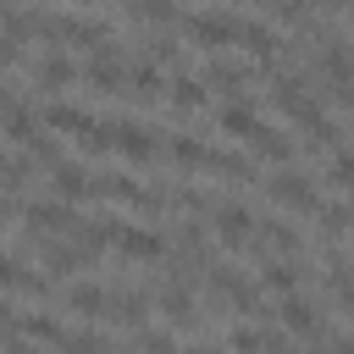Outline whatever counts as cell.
<instances>
[{
	"label": "cell",
	"instance_id": "4dcf8cb0",
	"mask_svg": "<svg viewBox=\"0 0 354 354\" xmlns=\"http://www.w3.org/2000/svg\"><path fill=\"white\" fill-rule=\"evenodd\" d=\"M17 293H28V299H50V277L22 266V271H17Z\"/></svg>",
	"mask_w": 354,
	"mask_h": 354
},
{
	"label": "cell",
	"instance_id": "e0dca14e",
	"mask_svg": "<svg viewBox=\"0 0 354 354\" xmlns=\"http://www.w3.org/2000/svg\"><path fill=\"white\" fill-rule=\"evenodd\" d=\"M205 171H221L227 183H254V160L249 155H232V149H210L205 155Z\"/></svg>",
	"mask_w": 354,
	"mask_h": 354
},
{
	"label": "cell",
	"instance_id": "ba28073f",
	"mask_svg": "<svg viewBox=\"0 0 354 354\" xmlns=\"http://www.w3.org/2000/svg\"><path fill=\"white\" fill-rule=\"evenodd\" d=\"M249 66H238V61H227L221 50L205 61V88H221V94H232V100H249Z\"/></svg>",
	"mask_w": 354,
	"mask_h": 354
},
{
	"label": "cell",
	"instance_id": "d6986e66",
	"mask_svg": "<svg viewBox=\"0 0 354 354\" xmlns=\"http://www.w3.org/2000/svg\"><path fill=\"white\" fill-rule=\"evenodd\" d=\"M254 243H271V249H282V254H299V249H304L299 227H288V221H277V216L254 227Z\"/></svg>",
	"mask_w": 354,
	"mask_h": 354
},
{
	"label": "cell",
	"instance_id": "52a82bcc",
	"mask_svg": "<svg viewBox=\"0 0 354 354\" xmlns=\"http://www.w3.org/2000/svg\"><path fill=\"white\" fill-rule=\"evenodd\" d=\"M238 44H243L249 61H260L266 72H277V50H282L277 28H266V22H238Z\"/></svg>",
	"mask_w": 354,
	"mask_h": 354
},
{
	"label": "cell",
	"instance_id": "484cf974",
	"mask_svg": "<svg viewBox=\"0 0 354 354\" xmlns=\"http://www.w3.org/2000/svg\"><path fill=\"white\" fill-rule=\"evenodd\" d=\"M326 183L332 188H343V194H354V149H332V160H326Z\"/></svg>",
	"mask_w": 354,
	"mask_h": 354
},
{
	"label": "cell",
	"instance_id": "e575fe53",
	"mask_svg": "<svg viewBox=\"0 0 354 354\" xmlns=\"http://www.w3.org/2000/svg\"><path fill=\"white\" fill-rule=\"evenodd\" d=\"M17 216V199H11V188H0V227Z\"/></svg>",
	"mask_w": 354,
	"mask_h": 354
},
{
	"label": "cell",
	"instance_id": "ac0fdd59",
	"mask_svg": "<svg viewBox=\"0 0 354 354\" xmlns=\"http://www.w3.org/2000/svg\"><path fill=\"white\" fill-rule=\"evenodd\" d=\"M160 315H166L171 326H188V321L199 315V310H194V293H188V282H177V277H171V288L160 293Z\"/></svg>",
	"mask_w": 354,
	"mask_h": 354
},
{
	"label": "cell",
	"instance_id": "277c9868",
	"mask_svg": "<svg viewBox=\"0 0 354 354\" xmlns=\"http://www.w3.org/2000/svg\"><path fill=\"white\" fill-rule=\"evenodd\" d=\"M266 194H271V205H282V210H293V216H315V210H321V188H315L304 171H293V166H282V171L266 183Z\"/></svg>",
	"mask_w": 354,
	"mask_h": 354
},
{
	"label": "cell",
	"instance_id": "30bf717a",
	"mask_svg": "<svg viewBox=\"0 0 354 354\" xmlns=\"http://www.w3.org/2000/svg\"><path fill=\"white\" fill-rule=\"evenodd\" d=\"M72 77H77V66H72L61 50H50L44 61H33V88H39V94H61Z\"/></svg>",
	"mask_w": 354,
	"mask_h": 354
},
{
	"label": "cell",
	"instance_id": "8fae6325",
	"mask_svg": "<svg viewBox=\"0 0 354 354\" xmlns=\"http://www.w3.org/2000/svg\"><path fill=\"white\" fill-rule=\"evenodd\" d=\"M282 326H288V332H299V337H326L321 310H315L310 299H299V293H288V299H282Z\"/></svg>",
	"mask_w": 354,
	"mask_h": 354
},
{
	"label": "cell",
	"instance_id": "9a60e30c",
	"mask_svg": "<svg viewBox=\"0 0 354 354\" xmlns=\"http://www.w3.org/2000/svg\"><path fill=\"white\" fill-rule=\"evenodd\" d=\"M249 149L254 155H266V160H277V166H288L293 160V138H282L277 127H266V122H254L249 127Z\"/></svg>",
	"mask_w": 354,
	"mask_h": 354
},
{
	"label": "cell",
	"instance_id": "d6a6232c",
	"mask_svg": "<svg viewBox=\"0 0 354 354\" xmlns=\"http://www.w3.org/2000/svg\"><path fill=\"white\" fill-rule=\"evenodd\" d=\"M17 271H22V266H17V260L0 249V288H17Z\"/></svg>",
	"mask_w": 354,
	"mask_h": 354
},
{
	"label": "cell",
	"instance_id": "5bb4252c",
	"mask_svg": "<svg viewBox=\"0 0 354 354\" xmlns=\"http://www.w3.org/2000/svg\"><path fill=\"white\" fill-rule=\"evenodd\" d=\"M166 100H171V111H199L210 100V88H205V77L177 72V77H166Z\"/></svg>",
	"mask_w": 354,
	"mask_h": 354
},
{
	"label": "cell",
	"instance_id": "8992f818",
	"mask_svg": "<svg viewBox=\"0 0 354 354\" xmlns=\"http://www.w3.org/2000/svg\"><path fill=\"white\" fill-rule=\"evenodd\" d=\"M210 227H216V238H221L227 249H249V238H254V216H249L238 199L210 205Z\"/></svg>",
	"mask_w": 354,
	"mask_h": 354
},
{
	"label": "cell",
	"instance_id": "44dd1931",
	"mask_svg": "<svg viewBox=\"0 0 354 354\" xmlns=\"http://www.w3.org/2000/svg\"><path fill=\"white\" fill-rule=\"evenodd\" d=\"M315 221H321V243H337L343 232H354V205H321Z\"/></svg>",
	"mask_w": 354,
	"mask_h": 354
},
{
	"label": "cell",
	"instance_id": "9c48e42d",
	"mask_svg": "<svg viewBox=\"0 0 354 354\" xmlns=\"http://www.w3.org/2000/svg\"><path fill=\"white\" fill-rule=\"evenodd\" d=\"M22 216H28V238H39V232H72V221H77L66 210V199H33Z\"/></svg>",
	"mask_w": 354,
	"mask_h": 354
},
{
	"label": "cell",
	"instance_id": "d590c367",
	"mask_svg": "<svg viewBox=\"0 0 354 354\" xmlns=\"http://www.w3.org/2000/svg\"><path fill=\"white\" fill-rule=\"evenodd\" d=\"M0 166H6V155H0Z\"/></svg>",
	"mask_w": 354,
	"mask_h": 354
},
{
	"label": "cell",
	"instance_id": "83f0119b",
	"mask_svg": "<svg viewBox=\"0 0 354 354\" xmlns=\"http://www.w3.org/2000/svg\"><path fill=\"white\" fill-rule=\"evenodd\" d=\"M166 194H171V205H177V210H188V216H205V210H210V194H205V188H194V183L166 188Z\"/></svg>",
	"mask_w": 354,
	"mask_h": 354
},
{
	"label": "cell",
	"instance_id": "7402d4cb",
	"mask_svg": "<svg viewBox=\"0 0 354 354\" xmlns=\"http://www.w3.org/2000/svg\"><path fill=\"white\" fill-rule=\"evenodd\" d=\"M216 127L232 133V138H249V127H254V100H232V105H221Z\"/></svg>",
	"mask_w": 354,
	"mask_h": 354
},
{
	"label": "cell",
	"instance_id": "8d00e7d4",
	"mask_svg": "<svg viewBox=\"0 0 354 354\" xmlns=\"http://www.w3.org/2000/svg\"><path fill=\"white\" fill-rule=\"evenodd\" d=\"M348 260H354V254H348Z\"/></svg>",
	"mask_w": 354,
	"mask_h": 354
},
{
	"label": "cell",
	"instance_id": "1f68e13d",
	"mask_svg": "<svg viewBox=\"0 0 354 354\" xmlns=\"http://www.w3.org/2000/svg\"><path fill=\"white\" fill-rule=\"evenodd\" d=\"M0 343H22V337H17V310H11V299H0Z\"/></svg>",
	"mask_w": 354,
	"mask_h": 354
},
{
	"label": "cell",
	"instance_id": "3957f363",
	"mask_svg": "<svg viewBox=\"0 0 354 354\" xmlns=\"http://www.w3.org/2000/svg\"><path fill=\"white\" fill-rule=\"evenodd\" d=\"M238 22L243 17H227V11H188L183 39L199 44V50H227V44H238Z\"/></svg>",
	"mask_w": 354,
	"mask_h": 354
},
{
	"label": "cell",
	"instance_id": "836d02e7",
	"mask_svg": "<svg viewBox=\"0 0 354 354\" xmlns=\"http://www.w3.org/2000/svg\"><path fill=\"white\" fill-rule=\"evenodd\" d=\"M332 293H337V304H343V310H348V315H354V277H343V282H337V288H332Z\"/></svg>",
	"mask_w": 354,
	"mask_h": 354
},
{
	"label": "cell",
	"instance_id": "4316f807",
	"mask_svg": "<svg viewBox=\"0 0 354 354\" xmlns=\"http://www.w3.org/2000/svg\"><path fill=\"white\" fill-rule=\"evenodd\" d=\"M205 155H210V149H205L199 138H188V133H177V138H171V160H177V166L199 171V166H205Z\"/></svg>",
	"mask_w": 354,
	"mask_h": 354
},
{
	"label": "cell",
	"instance_id": "f546056e",
	"mask_svg": "<svg viewBox=\"0 0 354 354\" xmlns=\"http://www.w3.org/2000/svg\"><path fill=\"white\" fill-rule=\"evenodd\" d=\"M227 343L232 348H266V343H282V337L266 332V326H238V332H227Z\"/></svg>",
	"mask_w": 354,
	"mask_h": 354
},
{
	"label": "cell",
	"instance_id": "7c38bea8",
	"mask_svg": "<svg viewBox=\"0 0 354 354\" xmlns=\"http://www.w3.org/2000/svg\"><path fill=\"white\" fill-rule=\"evenodd\" d=\"M39 122H44L50 133H88V127H94V116H88L83 105H66V100H50V105L39 111Z\"/></svg>",
	"mask_w": 354,
	"mask_h": 354
},
{
	"label": "cell",
	"instance_id": "4fadbf2b",
	"mask_svg": "<svg viewBox=\"0 0 354 354\" xmlns=\"http://www.w3.org/2000/svg\"><path fill=\"white\" fill-rule=\"evenodd\" d=\"M88 171L83 166H72V160H61V166H50V188H55V199H66V205H77V199H88Z\"/></svg>",
	"mask_w": 354,
	"mask_h": 354
},
{
	"label": "cell",
	"instance_id": "6da1fadb",
	"mask_svg": "<svg viewBox=\"0 0 354 354\" xmlns=\"http://www.w3.org/2000/svg\"><path fill=\"white\" fill-rule=\"evenodd\" d=\"M100 232H105V243H111L122 260H160V254H166V238H160V232H149V227H127V221L105 216V221H100Z\"/></svg>",
	"mask_w": 354,
	"mask_h": 354
},
{
	"label": "cell",
	"instance_id": "2e32d148",
	"mask_svg": "<svg viewBox=\"0 0 354 354\" xmlns=\"http://www.w3.org/2000/svg\"><path fill=\"white\" fill-rule=\"evenodd\" d=\"M105 299H111V293H105L100 282H72V288H66V310H72V315H83V321L105 315Z\"/></svg>",
	"mask_w": 354,
	"mask_h": 354
},
{
	"label": "cell",
	"instance_id": "603a6c76",
	"mask_svg": "<svg viewBox=\"0 0 354 354\" xmlns=\"http://www.w3.org/2000/svg\"><path fill=\"white\" fill-rule=\"evenodd\" d=\"M105 315H116V321H144L149 315V293L144 288H133V293H116V299H105Z\"/></svg>",
	"mask_w": 354,
	"mask_h": 354
},
{
	"label": "cell",
	"instance_id": "7a4b0ae2",
	"mask_svg": "<svg viewBox=\"0 0 354 354\" xmlns=\"http://www.w3.org/2000/svg\"><path fill=\"white\" fill-rule=\"evenodd\" d=\"M205 282H210V293L221 299V310H238V315H266V310H260V288H254L243 271H232V266H210V271H205Z\"/></svg>",
	"mask_w": 354,
	"mask_h": 354
},
{
	"label": "cell",
	"instance_id": "5b68a950",
	"mask_svg": "<svg viewBox=\"0 0 354 354\" xmlns=\"http://www.w3.org/2000/svg\"><path fill=\"white\" fill-rule=\"evenodd\" d=\"M105 133H111V149L127 155V160H155V155H160L155 127H144V122H133V116H111Z\"/></svg>",
	"mask_w": 354,
	"mask_h": 354
},
{
	"label": "cell",
	"instance_id": "cb8c5ba5",
	"mask_svg": "<svg viewBox=\"0 0 354 354\" xmlns=\"http://www.w3.org/2000/svg\"><path fill=\"white\" fill-rule=\"evenodd\" d=\"M0 122H6V138H11V144H28V138H33L39 127H44V122H39V116H33V111H28L22 100H17V105H11V111H6Z\"/></svg>",
	"mask_w": 354,
	"mask_h": 354
},
{
	"label": "cell",
	"instance_id": "ffe728a7",
	"mask_svg": "<svg viewBox=\"0 0 354 354\" xmlns=\"http://www.w3.org/2000/svg\"><path fill=\"white\" fill-rule=\"evenodd\" d=\"M260 282L271 288V293H299V282H304V271L299 266H288V260H260Z\"/></svg>",
	"mask_w": 354,
	"mask_h": 354
},
{
	"label": "cell",
	"instance_id": "f1b7e54d",
	"mask_svg": "<svg viewBox=\"0 0 354 354\" xmlns=\"http://www.w3.org/2000/svg\"><path fill=\"white\" fill-rule=\"evenodd\" d=\"M149 61H155V66H171V61L183 66V44H177L171 33H155V39H149Z\"/></svg>",
	"mask_w": 354,
	"mask_h": 354
},
{
	"label": "cell",
	"instance_id": "d4e9b609",
	"mask_svg": "<svg viewBox=\"0 0 354 354\" xmlns=\"http://www.w3.org/2000/svg\"><path fill=\"white\" fill-rule=\"evenodd\" d=\"M17 337H33V343H66V332H61L50 315H22V321H17Z\"/></svg>",
	"mask_w": 354,
	"mask_h": 354
}]
</instances>
